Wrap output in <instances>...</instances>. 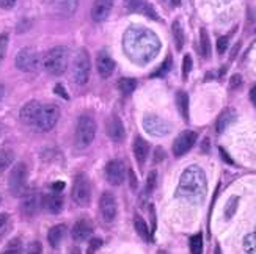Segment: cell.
I'll return each instance as SVG.
<instances>
[{"mask_svg": "<svg viewBox=\"0 0 256 254\" xmlns=\"http://www.w3.org/2000/svg\"><path fill=\"white\" fill-rule=\"evenodd\" d=\"M156 184H158V171H151L146 178V184H144V195H150L154 192Z\"/></svg>", "mask_w": 256, "mask_h": 254, "instance_id": "obj_36", "label": "cell"}, {"mask_svg": "<svg viewBox=\"0 0 256 254\" xmlns=\"http://www.w3.org/2000/svg\"><path fill=\"white\" fill-rule=\"evenodd\" d=\"M129 179H130V189L136 190L137 189V176H136V173H134L132 170L129 171Z\"/></svg>", "mask_w": 256, "mask_h": 254, "instance_id": "obj_47", "label": "cell"}, {"mask_svg": "<svg viewBox=\"0 0 256 254\" xmlns=\"http://www.w3.org/2000/svg\"><path fill=\"white\" fill-rule=\"evenodd\" d=\"M14 162V154L10 149H0V173L5 171Z\"/></svg>", "mask_w": 256, "mask_h": 254, "instance_id": "obj_32", "label": "cell"}, {"mask_svg": "<svg viewBox=\"0 0 256 254\" xmlns=\"http://www.w3.org/2000/svg\"><path fill=\"white\" fill-rule=\"evenodd\" d=\"M143 129L152 137H165L170 134V124L165 119L156 116V115H146L143 118Z\"/></svg>", "mask_w": 256, "mask_h": 254, "instance_id": "obj_11", "label": "cell"}, {"mask_svg": "<svg viewBox=\"0 0 256 254\" xmlns=\"http://www.w3.org/2000/svg\"><path fill=\"white\" fill-rule=\"evenodd\" d=\"M196 143V134L192 130H184L182 134H180L176 137L174 143H173V154L174 157H182L184 154H187L194 148V145Z\"/></svg>", "mask_w": 256, "mask_h": 254, "instance_id": "obj_12", "label": "cell"}, {"mask_svg": "<svg viewBox=\"0 0 256 254\" xmlns=\"http://www.w3.org/2000/svg\"><path fill=\"white\" fill-rule=\"evenodd\" d=\"M123 47L130 61L143 66L156 58L160 50V41L152 30L132 25L124 33Z\"/></svg>", "mask_w": 256, "mask_h": 254, "instance_id": "obj_1", "label": "cell"}, {"mask_svg": "<svg viewBox=\"0 0 256 254\" xmlns=\"http://www.w3.org/2000/svg\"><path fill=\"white\" fill-rule=\"evenodd\" d=\"M170 68H172V58L170 57H166V60L160 64V68L156 71V72H152L151 74V77H164L166 72L170 71Z\"/></svg>", "mask_w": 256, "mask_h": 254, "instance_id": "obj_37", "label": "cell"}, {"mask_svg": "<svg viewBox=\"0 0 256 254\" xmlns=\"http://www.w3.org/2000/svg\"><path fill=\"white\" fill-rule=\"evenodd\" d=\"M190 71H192V57L190 55H186L182 60V79H187Z\"/></svg>", "mask_w": 256, "mask_h": 254, "instance_id": "obj_40", "label": "cell"}, {"mask_svg": "<svg viewBox=\"0 0 256 254\" xmlns=\"http://www.w3.org/2000/svg\"><path fill=\"white\" fill-rule=\"evenodd\" d=\"M90 72H92V60L90 55L85 49L77 50L76 57L71 64V74H72V80L76 85H85L90 80Z\"/></svg>", "mask_w": 256, "mask_h": 254, "instance_id": "obj_5", "label": "cell"}, {"mask_svg": "<svg viewBox=\"0 0 256 254\" xmlns=\"http://www.w3.org/2000/svg\"><path fill=\"white\" fill-rule=\"evenodd\" d=\"M58 118H60V108L57 105H54V104L41 105L35 123H33L32 127H35L40 132H49L55 127Z\"/></svg>", "mask_w": 256, "mask_h": 254, "instance_id": "obj_8", "label": "cell"}, {"mask_svg": "<svg viewBox=\"0 0 256 254\" xmlns=\"http://www.w3.org/2000/svg\"><path fill=\"white\" fill-rule=\"evenodd\" d=\"M172 31H173L174 46H176L178 50H181L182 46H184V30H182V27H181V22H180V20H174V22H173Z\"/></svg>", "mask_w": 256, "mask_h": 254, "instance_id": "obj_29", "label": "cell"}, {"mask_svg": "<svg viewBox=\"0 0 256 254\" xmlns=\"http://www.w3.org/2000/svg\"><path fill=\"white\" fill-rule=\"evenodd\" d=\"M106 134L107 137L115 141V143H120L126 138V130H124V124L123 121H121L116 115H112L106 123Z\"/></svg>", "mask_w": 256, "mask_h": 254, "instance_id": "obj_14", "label": "cell"}, {"mask_svg": "<svg viewBox=\"0 0 256 254\" xmlns=\"http://www.w3.org/2000/svg\"><path fill=\"white\" fill-rule=\"evenodd\" d=\"M208 193L206 173L198 165H190L181 174L180 184L176 189V198L190 204H200L204 201Z\"/></svg>", "mask_w": 256, "mask_h": 254, "instance_id": "obj_2", "label": "cell"}, {"mask_svg": "<svg viewBox=\"0 0 256 254\" xmlns=\"http://www.w3.org/2000/svg\"><path fill=\"white\" fill-rule=\"evenodd\" d=\"M164 157H165L164 149H162V148H158V149H156V160H154V162H158L159 159H164Z\"/></svg>", "mask_w": 256, "mask_h": 254, "instance_id": "obj_50", "label": "cell"}, {"mask_svg": "<svg viewBox=\"0 0 256 254\" xmlns=\"http://www.w3.org/2000/svg\"><path fill=\"white\" fill-rule=\"evenodd\" d=\"M41 253H42V247L40 242H32L26 251V254H41Z\"/></svg>", "mask_w": 256, "mask_h": 254, "instance_id": "obj_41", "label": "cell"}, {"mask_svg": "<svg viewBox=\"0 0 256 254\" xmlns=\"http://www.w3.org/2000/svg\"><path fill=\"white\" fill-rule=\"evenodd\" d=\"M238 206H239V196H231L226 206H225V218L226 220H231L232 217H234L236 211H238Z\"/></svg>", "mask_w": 256, "mask_h": 254, "instance_id": "obj_33", "label": "cell"}, {"mask_svg": "<svg viewBox=\"0 0 256 254\" xmlns=\"http://www.w3.org/2000/svg\"><path fill=\"white\" fill-rule=\"evenodd\" d=\"M124 6L130 11H137V13H143V14H148L152 19H158L152 6L146 0H124Z\"/></svg>", "mask_w": 256, "mask_h": 254, "instance_id": "obj_23", "label": "cell"}, {"mask_svg": "<svg viewBox=\"0 0 256 254\" xmlns=\"http://www.w3.org/2000/svg\"><path fill=\"white\" fill-rule=\"evenodd\" d=\"M225 2H230V0H225Z\"/></svg>", "mask_w": 256, "mask_h": 254, "instance_id": "obj_55", "label": "cell"}, {"mask_svg": "<svg viewBox=\"0 0 256 254\" xmlns=\"http://www.w3.org/2000/svg\"><path fill=\"white\" fill-rule=\"evenodd\" d=\"M234 119H236V112L232 108H225L224 112L220 113L218 119H217V132L218 134H222V132H225L226 127H230L232 123H234Z\"/></svg>", "mask_w": 256, "mask_h": 254, "instance_id": "obj_24", "label": "cell"}, {"mask_svg": "<svg viewBox=\"0 0 256 254\" xmlns=\"http://www.w3.org/2000/svg\"><path fill=\"white\" fill-rule=\"evenodd\" d=\"M0 254H22V244L19 239H13Z\"/></svg>", "mask_w": 256, "mask_h": 254, "instance_id": "obj_35", "label": "cell"}, {"mask_svg": "<svg viewBox=\"0 0 256 254\" xmlns=\"http://www.w3.org/2000/svg\"><path fill=\"white\" fill-rule=\"evenodd\" d=\"M40 107H41V104L38 101H30L22 107L19 112V118L22 123L27 126H33V123H35V119H36V115L40 112Z\"/></svg>", "mask_w": 256, "mask_h": 254, "instance_id": "obj_20", "label": "cell"}, {"mask_svg": "<svg viewBox=\"0 0 256 254\" xmlns=\"http://www.w3.org/2000/svg\"><path fill=\"white\" fill-rule=\"evenodd\" d=\"M44 211L52 214V215H58L62 211H63V198L58 195V193H49V195H44L42 196V201H41Z\"/></svg>", "mask_w": 256, "mask_h": 254, "instance_id": "obj_18", "label": "cell"}, {"mask_svg": "<svg viewBox=\"0 0 256 254\" xmlns=\"http://www.w3.org/2000/svg\"><path fill=\"white\" fill-rule=\"evenodd\" d=\"M71 236L76 242H84V240H88L92 236H93V225L92 222H88V220L82 218L79 222H76L72 229H71Z\"/></svg>", "mask_w": 256, "mask_h": 254, "instance_id": "obj_17", "label": "cell"}, {"mask_svg": "<svg viewBox=\"0 0 256 254\" xmlns=\"http://www.w3.org/2000/svg\"><path fill=\"white\" fill-rule=\"evenodd\" d=\"M71 196H72V201L79 207L90 206V203H92V185L86 178V174H84V173L76 174L74 182H72Z\"/></svg>", "mask_w": 256, "mask_h": 254, "instance_id": "obj_7", "label": "cell"}, {"mask_svg": "<svg viewBox=\"0 0 256 254\" xmlns=\"http://www.w3.org/2000/svg\"><path fill=\"white\" fill-rule=\"evenodd\" d=\"M218 152H220L222 160H224L225 163H228V165H231V167H234V160H232V159L230 157V154H228L224 148H218Z\"/></svg>", "mask_w": 256, "mask_h": 254, "instance_id": "obj_43", "label": "cell"}, {"mask_svg": "<svg viewBox=\"0 0 256 254\" xmlns=\"http://www.w3.org/2000/svg\"><path fill=\"white\" fill-rule=\"evenodd\" d=\"M54 93H55V94H58V96H62L63 99H66V101H68V99H70V94L66 93V90L63 88V85H55Z\"/></svg>", "mask_w": 256, "mask_h": 254, "instance_id": "obj_44", "label": "cell"}, {"mask_svg": "<svg viewBox=\"0 0 256 254\" xmlns=\"http://www.w3.org/2000/svg\"><path fill=\"white\" fill-rule=\"evenodd\" d=\"M240 85H242V75L234 74V75L231 77V88H238Z\"/></svg>", "mask_w": 256, "mask_h": 254, "instance_id": "obj_45", "label": "cell"}, {"mask_svg": "<svg viewBox=\"0 0 256 254\" xmlns=\"http://www.w3.org/2000/svg\"><path fill=\"white\" fill-rule=\"evenodd\" d=\"M0 97H2V90H0Z\"/></svg>", "mask_w": 256, "mask_h": 254, "instance_id": "obj_54", "label": "cell"}, {"mask_svg": "<svg viewBox=\"0 0 256 254\" xmlns=\"http://www.w3.org/2000/svg\"><path fill=\"white\" fill-rule=\"evenodd\" d=\"M118 212V204H116V198L114 193L110 192H104L99 198V214H101V218L106 223H112Z\"/></svg>", "mask_w": 256, "mask_h": 254, "instance_id": "obj_10", "label": "cell"}, {"mask_svg": "<svg viewBox=\"0 0 256 254\" xmlns=\"http://www.w3.org/2000/svg\"><path fill=\"white\" fill-rule=\"evenodd\" d=\"M244 251L246 254H256V226L250 234L244 237Z\"/></svg>", "mask_w": 256, "mask_h": 254, "instance_id": "obj_31", "label": "cell"}, {"mask_svg": "<svg viewBox=\"0 0 256 254\" xmlns=\"http://www.w3.org/2000/svg\"><path fill=\"white\" fill-rule=\"evenodd\" d=\"M40 209V198L36 193H26L24 195V200L20 203V211L24 215L27 217H33Z\"/></svg>", "mask_w": 256, "mask_h": 254, "instance_id": "obj_22", "label": "cell"}, {"mask_svg": "<svg viewBox=\"0 0 256 254\" xmlns=\"http://www.w3.org/2000/svg\"><path fill=\"white\" fill-rule=\"evenodd\" d=\"M77 6H79V0H55L54 11L60 17H70L76 13Z\"/></svg>", "mask_w": 256, "mask_h": 254, "instance_id": "obj_21", "label": "cell"}, {"mask_svg": "<svg viewBox=\"0 0 256 254\" xmlns=\"http://www.w3.org/2000/svg\"><path fill=\"white\" fill-rule=\"evenodd\" d=\"M134 228H136L137 234L144 240V242H152V236L150 233V228L146 225V222L140 217V215H136V220H134Z\"/></svg>", "mask_w": 256, "mask_h": 254, "instance_id": "obj_26", "label": "cell"}, {"mask_svg": "<svg viewBox=\"0 0 256 254\" xmlns=\"http://www.w3.org/2000/svg\"><path fill=\"white\" fill-rule=\"evenodd\" d=\"M27 178L28 170L24 162L16 163L8 178V189L13 196H24L27 193Z\"/></svg>", "mask_w": 256, "mask_h": 254, "instance_id": "obj_6", "label": "cell"}, {"mask_svg": "<svg viewBox=\"0 0 256 254\" xmlns=\"http://www.w3.org/2000/svg\"><path fill=\"white\" fill-rule=\"evenodd\" d=\"M96 69L102 79H107V77L112 75L115 71V60L112 58V55L106 50L99 52L96 57Z\"/></svg>", "mask_w": 256, "mask_h": 254, "instance_id": "obj_15", "label": "cell"}, {"mask_svg": "<svg viewBox=\"0 0 256 254\" xmlns=\"http://www.w3.org/2000/svg\"><path fill=\"white\" fill-rule=\"evenodd\" d=\"M68 58H70L68 49L64 46H57L46 52V55L42 57L41 64H42V68L46 69V72L57 77V75L64 74L66 68H68Z\"/></svg>", "mask_w": 256, "mask_h": 254, "instance_id": "obj_3", "label": "cell"}, {"mask_svg": "<svg viewBox=\"0 0 256 254\" xmlns=\"http://www.w3.org/2000/svg\"><path fill=\"white\" fill-rule=\"evenodd\" d=\"M190 254H203V234L198 233L190 239Z\"/></svg>", "mask_w": 256, "mask_h": 254, "instance_id": "obj_34", "label": "cell"}, {"mask_svg": "<svg viewBox=\"0 0 256 254\" xmlns=\"http://www.w3.org/2000/svg\"><path fill=\"white\" fill-rule=\"evenodd\" d=\"M176 105L180 110L181 116L187 121L188 119V96L184 91H178L176 93Z\"/></svg>", "mask_w": 256, "mask_h": 254, "instance_id": "obj_27", "label": "cell"}, {"mask_svg": "<svg viewBox=\"0 0 256 254\" xmlns=\"http://www.w3.org/2000/svg\"><path fill=\"white\" fill-rule=\"evenodd\" d=\"M70 254H82V251H80V248L74 247V248H71V253Z\"/></svg>", "mask_w": 256, "mask_h": 254, "instance_id": "obj_52", "label": "cell"}, {"mask_svg": "<svg viewBox=\"0 0 256 254\" xmlns=\"http://www.w3.org/2000/svg\"><path fill=\"white\" fill-rule=\"evenodd\" d=\"M16 5V0H0V8L4 9H10Z\"/></svg>", "mask_w": 256, "mask_h": 254, "instance_id": "obj_46", "label": "cell"}, {"mask_svg": "<svg viewBox=\"0 0 256 254\" xmlns=\"http://www.w3.org/2000/svg\"><path fill=\"white\" fill-rule=\"evenodd\" d=\"M102 247V239L99 237H93L90 240V244H88V248H86V254H94L99 248Z\"/></svg>", "mask_w": 256, "mask_h": 254, "instance_id": "obj_38", "label": "cell"}, {"mask_svg": "<svg viewBox=\"0 0 256 254\" xmlns=\"http://www.w3.org/2000/svg\"><path fill=\"white\" fill-rule=\"evenodd\" d=\"M118 88H120V93L123 96H130L134 90L137 88V80L129 79V77H123V79L118 80Z\"/></svg>", "mask_w": 256, "mask_h": 254, "instance_id": "obj_28", "label": "cell"}, {"mask_svg": "<svg viewBox=\"0 0 256 254\" xmlns=\"http://www.w3.org/2000/svg\"><path fill=\"white\" fill-rule=\"evenodd\" d=\"M106 179L108 184H112L115 187L121 185L126 181V170H124V163L120 160H110L106 165Z\"/></svg>", "mask_w": 256, "mask_h": 254, "instance_id": "obj_13", "label": "cell"}, {"mask_svg": "<svg viewBox=\"0 0 256 254\" xmlns=\"http://www.w3.org/2000/svg\"><path fill=\"white\" fill-rule=\"evenodd\" d=\"M96 121L90 115H80L76 124V146L79 149H85L93 143L96 137Z\"/></svg>", "mask_w": 256, "mask_h": 254, "instance_id": "obj_4", "label": "cell"}, {"mask_svg": "<svg viewBox=\"0 0 256 254\" xmlns=\"http://www.w3.org/2000/svg\"><path fill=\"white\" fill-rule=\"evenodd\" d=\"M8 220V214H0V229H2Z\"/></svg>", "mask_w": 256, "mask_h": 254, "instance_id": "obj_51", "label": "cell"}, {"mask_svg": "<svg viewBox=\"0 0 256 254\" xmlns=\"http://www.w3.org/2000/svg\"><path fill=\"white\" fill-rule=\"evenodd\" d=\"M132 151H134V157H136L137 163L140 167H143L144 163L148 160L150 156V145L146 140H143L142 137H137L134 140V145H132Z\"/></svg>", "mask_w": 256, "mask_h": 254, "instance_id": "obj_19", "label": "cell"}, {"mask_svg": "<svg viewBox=\"0 0 256 254\" xmlns=\"http://www.w3.org/2000/svg\"><path fill=\"white\" fill-rule=\"evenodd\" d=\"M228 47V36H222L217 39V50L218 53H225Z\"/></svg>", "mask_w": 256, "mask_h": 254, "instance_id": "obj_42", "label": "cell"}, {"mask_svg": "<svg viewBox=\"0 0 256 254\" xmlns=\"http://www.w3.org/2000/svg\"><path fill=\"white\" fill-rule=\"evenodd\" d=\"M214 254H222V250H220V245H217V247H216V251H214Z\"/></svg>", "mask_w": 256, "mask_h": 254, "instance_id": "obj_53", "label": "cell"}, {"mask_svg": "<svg viewBox=\"0 0 256 254\" xmlns=\"http://www.w3.org/2000/svg\"><path fill=\"white\" fill-rule=\"evenodd\" d=\"M64 234H66V226L64 225H55L49 229L48 233V240H49V245L52 248H58L62 240L64 239Z\"/></svg>", "mask_w": 256, "mask_h": 254, "instance_id": "obj_25", "label": "cell"}, {"mask_svg": "<svg viewBox=\"0 0 256 254\" xmlns=\"http://www.w3.org/2000/svg\"><path fill=\"white\" fill-rule=\"evenodd\" d=\"M63 189H64V182H62V181H60V182H54V184H52V190H54L55 193H60Z\"/></svg>", "mask_w": 256, "mask_h": 254, "instance_id": "obj_48", "label": "cell"}, {"mask_svg": "<svg viewBox=\"0 0 256 254\" xmlns=\"http://www.w3.org/2000/svg\"><path fill=\"white\" fill-rule=\"evenodd\" d=\"M200 49H202V55L204 58L210 57V39L206 28L200 30Z\"/></svg>", "mask_w": 256, "mask_h": 254, "instance_id": "obj_30", "label": "cell"}, {"mask_svg": "<svg viewBox=\"0 0 256 254\" xmlns=\"http://www.w3.org/2000/svg\"><path fill=\"white\" fill-rule=\"evenodd\" d=\"M8 33H2L0 35V61L5 58L6 50H8Z\"/></svg>", "mask_w": 256, "mask_h": 254, "instance_id": "obj_39", "label": "cell"}, {"mask_svg": "<svg viewBox=\"0 0 256 254\" xmlns=\"http://www.w3.org/2000/svg\"><path fill=\"white\" fill-rule=\"evenodd\" d=\"M250 101H252V104L256 107V85L250 90Z\"/></svg>", "mask_w": 256, "mask_h": 254, "instance_id": "obj_49", "label": "cell"}, {"mask_svg": "<svg viewBox=\"0 0 256 254\" xmlns=\"http://www.w3.org/2000/svg\"><path fill=\"white\" fill-rule=\"evenodd\" d=\"M115 0H94L92 6V19L94 22H104L112 13Z\"/></svg>", "mask_w": 256, "mask_h": 254, "instance_id": "obj_16", "label": "cell"}, {"mask_svg": "<svg viewBox=\"0 0 256 254\" xmlns=\"http://www.w3.org/2000/svg\"><path fill=\"white\" fill-rule=\"evenodd\" d=\"M14 64L19 71L24 72H35L40 68V55L38 52H35L30 47H24L22 50H19V53L16 55L14 58Z\"/></svg>", "mask_w": 256, "mask_h": 254, "instance_id": "obj_9", "label": "cell"}]
</instances>
